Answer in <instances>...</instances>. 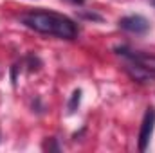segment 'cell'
<instances>
[{
    "label": "cell",
    "instance_id": "5",
    "mask_svg": "<svg viewBox=\"0 0 155 153\" xmlns=\"http://www.w3.org/2000/svg\"><path fill=\"white\" fill-rule=\"evenodd\" d=\"M79 101H81V90H74L71 101H69V114H74L79 106Z\"/></svg>",
    "mask_w": 155,
    "mask_h": 153
},
{
    "label": "cell",
    "instance_id": "4",
    "mask_svg": "<svg viewBox=\"0 0 155 153\" xmlns=\"http://www.w3.org/2000/svg\"><path fill=\"white\" fill-rule=\"evenodd\" d=\"M155 130V108H146L144 117H143V122H141V130H139V150L144 151L152 141V135H153Z\"/></svg>",
    "mask_w": 155,
    "mask_h": 153
},
{
    "label": "cell",
    "instance_id": "3",
    "mask_svg": "<svg viewBox=\"0 0 155 153\" xmlns=\"http://www.w3.org/2000/svg\"><path fill=\"white\" fill-rule=\"evenodd\" d=\"M119 27L130 34H146L150 31V22L143 15H128L119 20Z\"/></svg>",
    "mask_w": 155,
    "mask_h": 153
},
{
    "label": "cell",
    "instance_id": "2",
    "mask_svg": "<svg viewBox=\"0 0 155 153\" xmlns=\"http://www.w3.org/2000/svg\"><path fill=\"white\" fill-rule=\"evenodd\" d=\"M114 50H116V54H119L121 58H124L128 63H134V65L141 67L143 70L150 72L152 76H155V54L143 52V50H134V49H130L126 45L116 47Z\"/></svg>",
    "mask_w": 155,
    "mask_h": 153
},
{
    "label": "cell",
    "instance_id": "6",
    "mask_svg": "<svg viewBox=\"0 0 155 153\" xmlns=\"http://www.w3.org/2000/svg\"><path fill=\"white\" fill-rule=\"evenodd\" d=\"M69 2H72V4H83V0H69Z\"/></svg>",
    "mask_w": 155,
    "mask_h": 153
},
{
    "label": "cell",
    "instance_id": "7",
    "mask_svg": "<svg viewBox=\"0 0 155 153\" xmlns=\"http://www.w3.org/2000/svg\"><path fill=\"white\" fill-rule=\"evenodd\" d=\"M152 4H153V5H155V0H152Z\"/></svg>",
    "mask_w": 155,
    "mask_h": 153
},
{
    "label": "cell",
    "instance_id": "1",
    "mask_svg": "<svg viewBox=\"0 0 155 153\" xmlns=\"http://www.w3.org/2000/svg\"><path fill=\"white\" fill-rule=\"evenodd\" d=\"M20 22L40 34H49L61 40H74L78 36V25L74 20L54 11H29L20 16Z\"/></svg>",
    "mask_w": 155,
    "mask_h": 153
}]
</instances>
